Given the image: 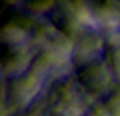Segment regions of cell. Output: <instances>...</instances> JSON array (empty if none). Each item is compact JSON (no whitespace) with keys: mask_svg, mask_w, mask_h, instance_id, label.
<instances>
[{"mask_svg":"<svg viewBox=\"0 0 120 116\" xmlns=\"http://www.w3.org/2000/svg\"><path fill=\"white\" fill-rule=\"evenodd\" d=\"M110 116H120V83H117L106 94L102 101Z\"/></svg>","mask_w":120,"mask_h":116,"instance_id":"9c48e42d","label":"cell"},{"mask_svg":"<svg viewBox=\"0 0 120 116\" xmlns=\"http://www.w3.org/2000/svg\"><path fill=\"white\" fill-rule=\"evenodd\" d=\"M85 116H110L108 110L105 107L103 106L102 102H98V104H94L93 106L90 108V110L86 112Z\"/></svg>","mask_w":120,"mask_h":116,"instance_id":"7c38bea8","label":"cell"},{"mask_svg":"<svg viewBox=\"0 0 120 116\" xmlns=\"http://www.w3.org/2000/svg\"><path fill=\"white\" fill-rule=\"evenodd\" d=\"M31 42L20 44L1 43L2 74L6 79L22 75L31 68L35 53Z\"/></svg>","mask_w":120,"mask_h":116,"instance_id":"8992f818","label":"cell"},{"mask_svg":"<svg viewBox=\"0 0 120 116\" xmlns=\"http://www.w3.org/2000/svg\"><path fill=\"white\" fill-rule=\"evenodd\" d=\"M49 16L50 22L55 29L72 41L87 30L97 29L91 8L86 2H57L49 12Z\"/></svg>","mask_w":120,"mask_h":116,"instance_id":"7a4b0ae2","label":"cell"},{"mask_svg":"<svg viewBox=\"0 0 120 116\" xmlns=\"http://www.w3.org/2000/svg\"><path fill=\"white\" fill-rule=\"evenodd\" d=\"M103 59L117 83H120V43H105Z\"/></svg>","mask_w":120,"mask_h":116,"instance_id":"ba28073f","label":"cell"},{"mask_svg":"<svg viewBox=\"0 0 120 116\" xmlns=\"http://www.w3.org/2000/svg\"><path fill=\"white\" fill-rule=\"evenodd\" d=\"M46 116H85L94 104L76 78L63 76L52 81L45 95Z\"/></svg>","mask_w":120,"mask_h":116,"instance_id":"6da1fadb","label":"cell"},{"mask_svg":"<svg viewBox=\"0 0 120 116\" xmlns=\"http://www.w3.org/2000/svg\"><path fill=\"white\" fill-rule=\"evenodd\" d=\"M55 5V2L50 1H30L24 2L23 6L26 8V11L30 13H43L50 12Z\"/></svg>","mask_w":120,"mask_h":116,"instance_id":"8fae6325","label":"cell"},{"mask_svg":"<svg viewBox=\"0 0 120 116\" xmlns=\"http://www.w3.org/2000/svg\"><path fill=\"white\" fill-rule=\"evenodd\" d=\"M75 78L94 99L104 98L116 85V80L103 57L75 69Z\"/></svg>","mask_w":120,"mask_h":116,"instance_id":"277c9868","label":"cell"},{"mask_svg":"<svg viewBox=\"0 0 120 116\" xmlns=\"http://www.w3.org/2000/svg\"><path fill=\"white\" fill-rule=\"evenodd\" d=\"M89 6L105 43H120V10L116 2H89Z\"/></svg>","mask_w":120,"mask_h":116,"instance_id":"5b68a950","label":"cell"},{"mask_svg":"<svg viewBox=\"0 0 120 116\" xmlns=\"http://www.w3.org/2000/svg\"><path fill=\"white\" fill-rule=\"evenodd\" d=\"M43 79L31 68L22 75L6 79L2 94V115L8 116L26 109L36 99L41 90Z\"/></svg>","mask_w":120,"mask_h":116,"instance_id":"3957f363","label":"cell"},{"mask_svg":"<svg viewBox=\"0 0 120 116\" xmlns=\"http://www.w3.org/2000/svg\"><path fill=\"white\" fill-rule=\"evenodd\" d=\"M105 41L97 29H91L73 41L72 66L74 69L103 57Z\"/></svg>","mask_w":120,"mask_h":116,"instance_id":"52a82bcc","label":"cell"},{"mask_svg":"<svg viewBox=\"0 0 120 116\" xmlns=\"http://www.w3.org/2000/svg\"><path fill=\"white\" fill-rule=\"evenodd\" d=\"M13 116H46L45 96L38 97L30 107L16 113Z\"/></svg>","mask_w":120,"mask_h":116,"instance_id":"30bf717a","label":"cell"}]
</instances>
